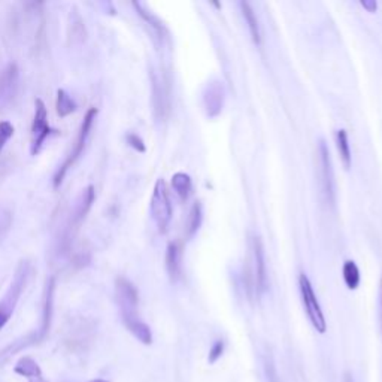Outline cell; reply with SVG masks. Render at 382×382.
Segmentation results:
<instances>
[{
	"instance_id": "obj_9",
	"label": "cell",
	"mask_w": 382,
	"mask_h": 382,
	"mask_svg": "<svg viewBox=\"0 0 382 382\" xmlns=\"http://www.w3.org/2000/svg\"><path fill=\"white\" fill-rule=\"evenodd\" d=\"M251 251H253V276H254V288L257 294H262L266 290V262H265V249L260 238L251 239Z\"/></svg>"
},
{
	"instance_id": "obj_5",
	"label": "cell",
	"mask_w": 382,
	"mask_h": 382,
	"mask_svg": "<svg viewBox=\"0 0 382 382\" xmlns=\"http://www.w3.org/2000/svg\"><path fill=\"white\" fill-rule=\"evenodd\" d=\"M299 287H300V294H302V302L307 314V318H309L311 324L314 325V329L318 333H325L327 330V323H325L323 309L320 306L318 299H316L315 292L312 288V284L309 281V278L306 276V274H300L299 276Z\"/></svg>"
},
{
	"instance_id": "obj_21",
	"label": "cell",
	"mask_w": 382,
	"mask_h": 382,
	"mask_svg": "<svg viewBox=\"0 0 382 382\" xmlns=\"http://www.w3.org/2000/svg\"><path fill=\"white\" fill-rule=\"evenodd\" d=\"M14 136V126L9 121H0V154L9 139Z\"/></svg>"
},
{
	"instance_id": "obj_23",
	"label": "cell",
	"mask_w": 382,
	"mask_h": 382,
	"mask_svg": "<svg viewBox=\"0 0 382 382\" xmlns=\"http://www.w3.org/2000/svg\"><path fill=\"white\" fill-rule=\"evenodd\" d=\"M127 142H128V145H130V146L135 148L136 151H139V153H144V151H145L144 141H142V139L139 137L137 135H135V133H130V135H127Z\"/></svg>"
},
{
	"instance_id": "obj_10",
	"label": "cell",
	"mask_w": 382,
	"mask_h": 382,
	"mask_svg": "<svg viewBox=\"0 0 382 382\" xmlns=\"http://www.w3.org/2000/svg\"><path fill=\"white\" fill-rule=\"evenodd\" d=\"M203 105L209 117H217L225 106V87L218 81L208 84L203 93Z\"/></svg>"
},
{
	"instance_id": "obj_24",
	"label": "cell",
	"mask_w": 382,
	"mask_h": 382,
	"mask_svg": "<svg viewBox=\"0 0 382 382\" xmlns=\"http://www.w3.org/2000/svg\"><path fill=\"white\" fill-rule=\"evenodd\" d=\"M361 6L367 9L369 12H376V9H378V3H376V0H361Z\"/></svg>"
},
{
	"instance_id": "obj_22",
	"label": "cell",
	"mask_w": 382,
	"mask_h": 382,
	"mask_svg": "<svg viewBox=\"0 0 382 382\" xmlns=\"http://www.w3.org/2000/svg\"><path fill=\"white\" fill-rule=\"evenodd\" d=\"M222 352H225V342L222 341H217L216 343L212 345V348L209 351V356H208V361L211 363V365H213L218 359H221Z\"/></svg>"
},
{
	"instance_id": "obj_2",
	"label": "cell",
	"mask_w": 382,
	"mask_h": 382,
	"mask_svg": "<svg viewBox=\"0 0 382 382\" xmlns=\"http://www.w3.org/2000/svg\"><path fill=\"white\" fill-rule=\"evenodd\" d=\"M30 269L32 267L29 262H21L18 265L11 285H9L8 292L5 293L2 299H0V330L5 327L9 320H11V316L14 315V311L18 302H20V297L27 285V281H29Z\"/></svg>"
},
{
	"instance_id": "obj_11",
	"label": "cell",
	"mask_w": 382,
	"mask_h": 382,
	"mask_svg": "<svg viewBox=\"0 0 382 382\" xmlns=\"http://www.w3.org/2000/svg\"><path fill=\"white\" fill-rule=\"evenodd\" d=\"M14 372L17 375L27 378V382H48L44 378L39 365L32 357H23L18 360Z\"/></svg>"
},
{
	"instance_id": "obj_14",
	"label": "cell",
	"mask_w": 382,
	"mask_h": 382,
	"mask_svg": "<svg viewBox=\"0 0 382 382\" xmlns=\"http://www.w3.org/2000/svg\"><path fill=\"white\" fill-rule=\"evenodd\" d=\"M240 9H242V15H244L245 21L248 24V29L251 33V38H253L254 44L260 45L262 44V33H260V26H258V20L254 14V9L251 8V5L248 2H240Z\"/></svg>"
},
{
	"instance_id": "obj_12",
	"label": "cell",
	"mask_w": 382,
	"mask_h": 382,
	"mask_svg": "<svg viewBox=\"0 0 382 382\" xmlns=\"http://www.w3.org/2000/svg\"><path fill=\"white\" fill-rule=\"evenodd\" d=\"M95 199H96V191L93 185H88L86 190H82L79 199L77 200L75 211H73L72 226H78L79 222L86 218L90 208L93 207V203H95Z\"/></svg>"
},
{
	"instance_id": "obj_1",
	"label": "cell",
	"mask_w": 382,
	"mask_h": 382,
	"mask_svg": "<svg viewBox=\"0 0 382 382\" xmlns=\"http://www.w3.org/2000/svg\"><path fill=\"white\" fill-rule=\"evenodd\" d=\"M115 300L120 309L121 320L126 325V329L133 334V336L142 342L144 345L153 343V333L150 325H148L139 315V294L133 283H130L127 278H117L115 281Z\"/></svg>"
},
{
	"instance_id": "obj_13",
	"label": "cell",
	"mask_w": 382,
	"mask_h": 382,
	"mask_svg": "<svg viewBox=\"0 0 382 382\" xmlns=\"http://www.w3.org/2000/svg\"><path fill=\"white\" fill-rule=\"evenodd\" d=\"M166 269L175 283L181 276V247L178 242H171L166 249Z\"/></svg>"
},
{
	"instance_id": "obj_20",
	"label": "cell",
	"mask_w": 382,
	"mask_h": 382,
	"mask_svg": "<svg viewBox=\"0 0 382 382\" xmlns=\"http://www.w3.org/2000/svg\"><path fill=\"white\" fill-rule=\"evenodd\" d=\"M202 225V204L195 202L190 211V216L187 220V235L193 236L195 231L200 229Z\"/></svg>"
},
{
	"instance_id": "obj_7",
	"label": "cell",
	"mask_w": 382,
	"mask_h": 382,
	"mask_svg": "<svg viewBox=\"0 0 382 382\" xmlns=\"http://www.w3.org/2000/svg\"><path fill=\"white\" fill-rule=\"evenodd\" d=\"M20 91V69L15 63H9L0 72V111L11 108Z\"/></svg>"
},
{
	"instance_id": "obj_6",
	"label": "cell",
	"mask_w": 382,
	"mask_h": 382,
	"mask_svg": "<svg viewBox=\"0 0 382 382\" xmlns=\"http://www.w3.org/2000/svg\"><path fill=\"white\" fill-rule=\"evenodd\" d=\"M54 130L48 124V111L41 99L35 102V118L32 124V145L30 153L32 155L39 154L46 139L51 136Z\"/></svg>"
},
{
	"instance_id": "obj_4",
	"label": "cell",
	"mask_w": 382,
	"mask_h": 382,
	"mask_svg": "<svg viewBox=\"0 0 382 382\" xmlns=\"http://www.w3.org/2000/svg\"><path fill=\"white\" fill-rule=\"evenodd\" d=\"M172 203L164 180H157L151 198V216L160 233H166L172 220Z\"/></svg>"
},
{
	"instance_id": "obj_16",
	"label": "cell",
	"mask_w": 382,
	"mask_h": 382,
	"mask_svg": "<svg viewBox=\"0 0 382 382\" xmlns=\"http://www.w3.org/2000/svg\"><path fill=\"white\" fill-rule=\"evenodd\" d=\"M336 144H338V151H339L341 160H342V163H343V166H345V169H350V167H351L352 155H351V146H350L347 130H343V128L338 130Z\"/></svg>"
},
{
	"instance_id": "obj_17",
	"label": "cell",
	"mask_w": 382,
	"mask_h": 382,
	"mask_svg": "<svg viewBox=\"0 0 382 382\" xmlns=\"http://www.w3.org/2000/svg\"><path fill=\"white\" fill-rule=\"evenodd\" d=\"M342 274H343V281L350 290H356L360 284V270L357 265L354 263L352 260H347V262L343 263Z\"/></svg>"
},
{
	"instance_id": "obj_15",
	"label": "cell",
	"mask_w": 382,
	"mask_h": 382,
	"mask_svg": "<svg viewBox=\"0 0 382 382\" xmlns=\"http://www.w3.org/2000/svg\"><path fill=\"white\" fill-rule=\"evenodd\" d=\"M191 178L184 172H178L172 176V189L173 191L180 195L181 200H187L189 195L191 194Z\"/></svg>"
},
{
	"instance_id": "obj_26",
	"label": "cell",
	"mask_w": 382,
	"mask_h": 382,
	"mask_svg": "<svg viewBox=\"0 0 382 382\" xmlns=\"http://www.w3.org/2000/svg\"><path fill=\"white\" fill-rule=\"evenodd\" d=\"M343 382H352V378L347 374V375H345V379H343Z\"/></svg>"
},
{
	"instance_id": "obj_8",
	"label": "cell",
	"mask_w": 382,
	"mask_h": 382,
	"mask_svg": "<svg viewBox=\"0 0 382 382\" xmlns=\"http://www.w3.org/2000/svg\"><path fill=\"white\" fill-rule=\"evenodd\" d=\"M318 175H320V185L325 200L333 203L334 200V181H333V169H332V158L329 148L324 141L318 144Z\"/></svg>"
},
{
	"instance_id": "obj_3",
	"label": "cell",
	"mask_w": 382,
	"mask_h": 382,
	"mask_svg": "<svg viewBox=\"0 0 382 382\" xmlns=\"http://www.w3.org/2000/svg\"><path fill=\"white\" fill-rule=\"evenodd\" d=\"M96 117H97V109L96 108H90L87 111L86 117H84V121H82L81 128H79L78 136H77L75 145H73L72 151L66 157V160H64V163L59 167V171L55 172V175H54V180H52L54 189H59L60 187L63 180H64V176L68 175V172L70 171V167H73V164H75L79 160V157L82 155L84 150H86V145H87V141H88V137H90L91 128H93V126H95Z\"/></svg>"
},
{
	"instance_id": "obj_19",
	"label": "cell",
	"mask_w": 382,
	"mask_h": 382,
	"mask_svg": "<svg viewBox=\"0 0 382 382\" xmlns=\"http://www.w3.org/2000/svg\"><path fill=\"white\" fill-rule=\"evenodd\" d=\"M154 81V104L155 109L160 117L164 115V111L167 109V91L164 90V82L158 81L155 77H153Z\"/></svg>"
},
{
	"instance_id": "obj_25",
	"label": "cell",
	"mask_w": 382,
	"mask_h": 382,
	"mask_svg": "<svg viewBox=\"0 0 382 382\" xmlns=\"http://www.w3.org/2000/svg\"><path fill=\"white\" fill-rule=\"evenodd\" d=\"M381 327H382V283H381Z\"/></svg>"
},
{
	"instance_id": "obj_27",
	"label": "cell",
	"mask_w": 382,
	"mask_h": 382,
	"mask_svg": "<svg viewBox=\"0 0 382 382\" xmlns=\"http://www.w3.org/2000/svg\"><path fill=\"white\" fill-rule=\"evenodd\" d=\"M88 382H109V381H106V379H93V381H88Z\"/></svg>"
},
{
	"instance_id": "obj_18",
	"label": "cell",
	"mask_w": 382,
	"mask_h": 382,
	"mask_svg": "<svg viewBox=\"0 0 382 382\" xmlns=\"http://www.w3.org/2000/svg\"><path fill=\"white\" fill-rule=\"evenodd\" d=\"M77 111V104L66 91L59 90L57 91V114L64 118Z\"/></svg>"
}]
</instances>
